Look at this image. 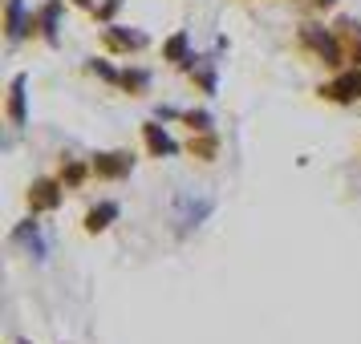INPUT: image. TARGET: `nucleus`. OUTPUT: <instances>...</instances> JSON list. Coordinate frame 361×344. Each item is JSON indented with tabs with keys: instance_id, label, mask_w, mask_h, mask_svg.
<instances>
[{
	"instance_id": "1",
	"label": "nucleus",
	"mask_w": 361,
	"mask_h": 344,
	"mask_svg": "<svg viewBox=\"0 0 361 344\" xmlns=\"http://www.w3.org/2000/svg\"><path fill=\"white\" fill-rule=\"evenodd\" d=\"M94 170H98V174H110V179H118V174H126V170H130V158H126V154H102L98 163H94Z\"/></svg>"
},
{
	"instance_id": "2",
	"label": "nucleus",
	"mask_w": 361,
	"mask_h": 344,
	"mask_svg": "<svg viewBox=\"0 0 361 344\" xmlns=\"http://www.w3.org/2000/svg\"><path fill=\"white\" fill-rule=\"evenodd\" d=\"M147 142H150V150H154V154H175V142H171L159 126H147Z\"/></svg>"
},
{
	"instance_id": "3",
	"label": "nucleus",
	"mask_w": 361,
	"mask_h": 344,
	"mask_svg": "<svg viewBox=\"0 0 361 344\" xmlns=\"http://www.w3.org/2000/svg\"><path fill=\"white\" fill-rule=\"evenodd\" d=\"M114 215H118V207H114V203H106V207H98V211H90V223H85V227H90V231H102L110 219H114Z\"/></svg>"
},
{
	"instance_id": "4",
	"label": "nucleus",
	"mask_w": 361,
	"mask_h": 344,
	"mask_svg": "<svg viewBox=\"0 0 361 344\" xmlns=\"http://www.w3.org/2000/svg\"><path fill=\"white\" fill-rule=\"evenodd\" d=\"M333 98H353V94H361V73H353V77H345V82H337L333 89H329Z\"/></svg>"
},
{
	"instance_id": "5",
	"label": "nucleus",
	"mask_w": 361,
	"mask_h": 344,
	"mask_svg": "<svg viewBox=\"0 0 361 344\" xmlns=\"http://www.w3.org/2000/svg\"><path fill=\"white\" fill-rule=\"evenodd\" d=\"M13 117H25V77H17V82H13Z\"/></svg>"
},
{
	"instance_id": "6",
	"label": "nucleus",
	"mask_w": 361,
	"mask_h": 344,
	"mask_svg": "<svg viewBox=\"0 0 361 344\" xmlns=\"http://www.w3.org/2000/svg\"><path fill=\"white\" fill-rule=\"evenodd\" d=\"M110 41H114V45H126V49H138L147 37H142V33H118V29H110Z\"/></svg>"
},
{
	"instance_id": "7",
	"label": "nucleus",
	"mask_w": 361,
	"mask_h": 344,
	"mask_svg": "<svg viewBox=\"0 0 361 344\" xmlns=\"http://www.w3.org/2000/svg\"><path fill=\"white\" fill-rule=\"evenodd\" d=\"M25 29H20V0H13L8 4V37H20Z\"/></svg>"
},
{
	"instance_id": "8",
	"label": "nucleus",
	"mask_w": 361,
	"mask_h": 344,
	"mask_svg": "<svg viewBox=\"0 0 361 344\" xmlns=\"http://www.w3.org/2000/svg\"><path fill=\"white\" fill-rule=\"evenodd\" d=\"M305 37H309V45H317V49L325 53V57H337V45H333L329 37H317V33H305Z\"/></svg>"
},
{
	"instance_id": "9",
	"label": "nucleus",
	"mask_w": 361,
	"mask_h": 344,
	"mask_svg": "<svg viewBox=\"0 0 361 344\" xmlns=\"http://www.w3.org/2000/svg\"><path fill=\"white\" fill-rule=\"evenodd\" d=\"M53 203H57V191H53L49 182H41L37 186V207H53Z\"/></svg>"
},
{
	"instance_id": "10",
	"label": "nucleus",
	"mask_w": 361,
	"mask_h": 344,
	"mask_svg": "<svg viewBox=\"0 0 361 344\" xmlns=\"http://www.w3.org/2000/svg\"><path fill=\"white\" fill-rule=\"evenodd\" d=\"M183 49H187V37H175V41L166 45V57H175V61H183Z\"/></svg>"
},
{
	"instance_id": "11",
	"label": "nucleus",
	"mask_w": 361,
	"mask_h": 344,
	"mask_svg": "<svg viewBox=\"0 0 361 344\" xmlns=\"http://www.w3.org/2000/svg\"><path fill=\"white\" fill-rule=\"evenodd\" d=\"M82 4H85V0H82Z\"/></svg>"
}]
</instances>
